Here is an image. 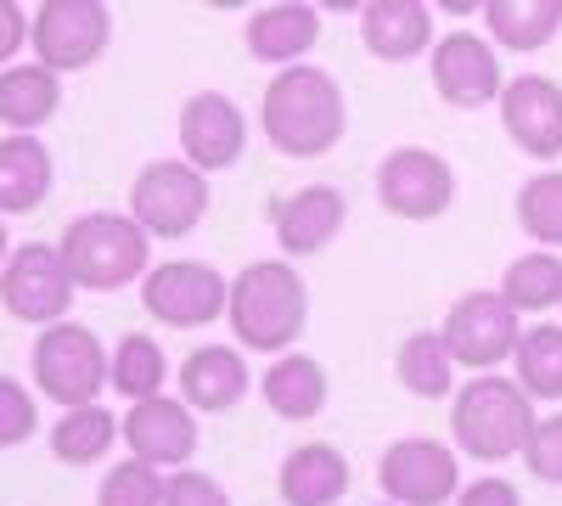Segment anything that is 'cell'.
<instances>
[{
	"label": "cell",
	"instance_id": "8d00e7d4",
	"mask_svg": "<svg viewBox=\"0 0 562 506\" xmlns=\"http://www.w3.org/2000/svg\"><path fill=\"white\" fill-rule=\"evenodd\" d=\"M456 506H524V495L506 479H473V484H461Z\"/></svg>",
	"mask_w": 562,
	"mask_h": 506
},
{
	"label": "cell",
	"instance_id": "83f0119b",
	"mask_svg": "<svg viewBox=\"0 0 562 506\" xmlns=\"http://www.w3.org/2000/svg\"><path fill=\"white\" fill-rule=\"evenodd\" d=\"M394 372H400V389L416 394V400H445L456 389V355L445 349L439 333H411L394 355Z\"/></svg>",
	"mask_w": 562,
	"mask_h": 506
},
{
	"label": "cell",
	"instance_id": "ffe728a7",
	"mask_svg": "<svg viewBox=\"0 0 562 506\" xmlns=\"http://www.w3.org/2000/svg\"><path fill=\"white\" fill-rule=\"evenodd\" d=\"M57 158L40 135H0V220L7 214H34L52 198Z\"/></svg>",
	"mask_w": 562,
	"mask_h": 506
},
{
	"label": "cell",
	"instance_id": "30bf717a",
	"mask_svg": "<svg viewBox=\"0 0 562 506\" xmlns=\"http://www.w3.org/2000/svg\"><path fill=\"white\" fill-rule=\"evenodd\" d=\"M439 338H445V349L456 355V366H473V372L484 378L490 366H501L506 355H518L524 321H518V310H512L495 288H484V293H461V299L450 304Z\"/></svg>",
	"mask_w": 562,
	"mask_h": 506
},
{
	"label": "cell",
	"instance_id": "1f68e13d",
	"mask_svg": "<svg viewBox=\"0 0 562 506\" xmlns=\"http://www.w3.org/2000/svg\"><path fill=\"white\" fill-rule=\"evenodd\" d=\"M164 484L169 473L135 462V456H124V462H113L102 473V490H97V506H164Z\"/></svg>",
	"mask_w": 562,
	"mask_h": 506
},
{
	"label": "cell",
	"instance_id": "7a4b0ae2",
	"mask_svg": "<svg viewBox=\"0 0 562 506\" xmlns=\"http://www.w3.org/2000/svg\"><path fill=\"white\" fill-rule=\"evenodd\" d=\"M231 333L254 355H293V344L310 327V288L288 259H254L237 282H231Z\"/></svg>",
	"mask_w": 562,
	"mask_h": 506
},
{
	"label": "cell",
	"instance_id": "2e32d148",
	"mask_svg": "<svg viewBox=\"0 0 562 506\" xmlns=\"http://www.w3.org/2000/svg\"><path fill=\"white\" fill-rule=\"evenodd\" d=\"M434 90L461 113H473L484 102H501L506 79H501V57L490 52V40L467 34V29L445 34L434 45Z\"/></svg>",
	"mask_w": 562,
	"mask_h": 506
},
{
	"label": "cell",
	"instance_id": "3957f363",
	"mask_svg": "<svg viewBox=\"0 0 562 506\" xmlns=\"http://www.w3.org/2000/svg\"><path fill=\"white\" fill-rule=\"evenodd\" d=\"M57 248H63L74 288H85V293H119L130 282H147V270H153V237L119 209L68 220Z\"/></svg>",
	"mask_w": 562,
	"mask_h": 506
},
{
	"label": "cell",
	"instance_id": "7402d4cb",
	"mask_svg": "<svg viewBox=\"0 0 562 506\" xmlns=\"http://www.w3.org/2000/svg\"><path fill=\"white\" fill-rule=\"evenodd\" d=\"M315 34H321V12L304 7V0H288V7H259L248 18V57L281 68H299L304 52H315Z\"/></svg>",
	"mask_w": 562,
	"mask_h": 506
},
{
	"label": "cell",
	"instance_id": "d590c367",
	"mask_svg": "<svg viewBox=\"0 0 562 506\" xmlns=\"http://www.w3.org/2000/svg\"><path fill=\"white\" fill-rule=\"evenodd\" d=\"M29 12L23 7H12V0H0V68H12L18 63V52L29 45Z\"/></svg>",
	"mask_w": 562,
	"mask_h": 506
},
{
	"label": "cell",
	"instance_id": "e575fe53",
	"mask_svg": "<svg viewBox=\"0 0 562 506\" xmlns=\"http://www.w3.org/2000/svg\"><path fill=\"white\" fill-rule=\"evenodd\" d=\"M524 462H529L535 479L562 484V411H557V417H540V428H535V439L524 450Z\"/></svg>",
	"mask_w": 562,
	"mask_h": 506
},
{
	"label": "cell",
	"instance_id": "6da1fadb",
	"mask_svg": "<svg viewBox=\"0 0 562 506\" xmlns=\"http://www.w3.org/2000/svg\"><path fill=\"white\" fill-rule=\"evenodd\" d=\"M259 124H265V142L281 158H321V153H333L344 142V124H349L344 85L326 68H315V63L281 68L265 85Z\"/></svg>",
	"mask_w": 562,
	"mask_h": 506
},
{
	"label": "cell",
	"instance_id": "d6986e66",
	"mask_svg": "<svg viewBox=\"0 0 562 506\" xmlns=\"http://www.w3.org/2000/svg\"><path fill=\"white\" fill-rule=\"evenodd\" d=\"M276 490L288 506H333L349 495V456L326 439H310L288 450V462L276 473Z\"/></svg>",
	"mask_w": 562,
	"mask_h": 506
},
{
	"label": "cell",
	"instance_id": "f1b7e54d",
	"mask_svg": "<svg viewBox=\"0 0 562 506\" xmlns=\"http://www.w3.org/2000/svg\"><path fill=\"white\" fill-rule=\"evenodd\" d=\"M518 315H540V310H551V304H562V259L557 254H546V248H535V254H518L506 265V276H501V288H495Z\"/></svg>",
	"mask_w": 562,
	"mask_h": 506
},
{
	"label": "cell",
	"instance_id": "9a60e30c",
	"mask_svg": "<svg viewBox=\"0 0 562 506\" xmlns=\"http://www.w3.org/2000/svg\"><path fill=\"white\" fill-rule=\"evenodd\" d=\"M501 124L506 142H518L529 158H557L562 153V85L546 74H518L501 90Z\"/></svg>",
	"mask_w": 562,
	"mask_h": 506
},
{
	"label": "cell",
	"instance_id": "9c48e42d",
	"mask_svg": "<svg viewBox=\"0 0 562 506\" xmlns=\"http://www.w3.org/2000/svg\"><path fill=\"white\" fill-rule=\"evenodd\" d=\"M140 304L164 327H209L231 310V282L203 259H164L140 282Z\"/></svg>",
	"mask_w": 562,
	"mask_h": 506
},
{
	"label": "cell",
	"instance_id": "7c38bea8",
	"mask_svg": "<svg viewBox=\"0 0 562 506\" xmlns=\"http://www.w3.org/2000/svg\"><path fill=\"white\" fill-rule=\"evenodd\" d=\"M119 439L130 445L135 462H147L158 473H180V468H192V456H198V411L186 405V400H140L130 405L124 417H119Z\"/></svg>",
	"mask_w": 562,
	"mask_h": 506
},
{
	"label": "cell",
	"instance_id": "603a6c76",
	"mask_svg": "<svg viewBox=\"0 0 562 506\" xmlns=\"http://www.w3.org/2000/svg\"><path fill=\"white\" fill-rule=\"evenodd\" d=\"M63 108V79L40 63H12L0 68V124L7 135H34L40 124H52Z\"/></svg>",
	"mask_w": 562,
	"mask_h": 506
},
{
	"label": "cell",
	"instance_id": "277c9868",
	"mask_svg": "<svg viewBox=\"0 0 562 506\" xmlns=\"http://www.w3.org/2000/svg\"><path fill=\"white\" fill-rule=\"evenodd\" d=\"M540 417H535V400L518 389V378H473L461 383L456 405H450V434L461 445V456L473 462H506V456H524L535 439Z\"/></svg>",
	"mask_w": 562,
	"mask_h": 506
},
{
	"label": "cell",
	"instance_id": "5bb4252c",
	"mask_svg": "<svg viewBox=\"0 0 562 506\" xmlns=\"http://www.w3.org/2000/svg\"><path fill=\"white\" fill-rule=\"evenodd\" d=\"M243 153H248L243 108L231 97H220V90H198V97L180 108V158L198 175H214V169L243 164Z\"/></svg>",
	"mask_w": 562,
	"mask_h": 506
},
{
	"label": "cell",
	"instance_id": "74e56055",
	"mask_svg": "<svg viewBox=\"0 0 562 506\" xmlns=\"http://www.w3.org/2000/svg\"><path fill=\"white\" fill-rule=\"evenodd\" d=\"M7 259H12V237H7V220H0V270H7Z\"/></svg>",
	"mask_w": 562,
	"mask_h": 506
},
{
	"label": "cell",
	"instance_id": "484cf974",
	"mask_svg": "<svg viewBox=\"0 0 562 506\" xmlns=\"http://www.w3.org/2000/svg\"><path fill=\"white\" fill-rule=\"evenodd\" d=\"M113 445H119V417L108 405H79L52 423V456L63 468H97Z\"/></svg>",
	"mask_w": 562,
	"mask_h": 506
},
{
	"label": "cell",
	"instance_id": "ac0fdd59",
	"mask_svg": "<svg viewBox=\"0 0 562 506\" xmlns=\"http://www.w3.org/2000/svg\"><path fill=\"white\" fill-rule=\"evenodd\" d=\"M248 383V360L231 344H203L180 360V400L192 411H237Z\"/></svg>",
	"mask_w": 562,
	"mask_h": 506
},
{
	"label": "cell",
	"instance_id": "5b68a950",
	"mask_svg": "<svg viewBox=\"0 0 562 506\" xmlns=\"http://www.w3.org/2000/svg\"><path fill=\"white\" fill-rule=\"evenodd\" d=\"M29 366H34V394H45L63 411L102 405V389L113 378V355L102 349V338L90 327H79V321L45 327L29 349Z\"/></svg>",
	"mask_w": 562,
	"mask_h": 506
},
{
	"label": "cell",
	"instance_id": "4316f807",
	"mask_svg": "<svg viewBox=\"0 0 562 506\" xmlns=\"http://www.w3.org/2000/svg\"><path fill=\"white\" fill-rule=\"evenodd\" d=\"M164 383H169V355H164V344L147 338V333H124V338L113 344V378H108V389H119L130 405H140V400H158Z\"/></svg>",
	"mask_w": 562,
	"mask_h": 506
},
{
	"label": "cell",
	"instance_id": "44dd1931",
	"mask_svg": "<svg viewBox=\"0 0 562 506\" xmlns=\"http://www.w3.org/2000/svg\"><path fill=\"white\" fill-rule=\"evenodd\" d=\"M360 40L378 63H411L434 45V12L422 0H371L360 12Z\"/></svg>",
	"mask_w": 562,
	"mask_h": 506
},
{
	"label": "cell",
	"instance_id": "f546056e",
	"mask_svg": "<svg viewBox=\"0 0 562 506\" xmlns=\"http://www.w3.org/2000/svg\"><path fill=\"white\" fill-rule=\"evenodd\" d=\"M512 372L529 400H562V327H529L512 355Z\"/></svg>",
	"mask_w": 562,
	"mask_h": 506
},
{
	"label": "cell",
	"instance_id": "d4e9b609",
	"mask_svg": "<svg viewBox=\"0 0 562 506\" xmlns=\"http://www.w3.org/2000/svg\"><path fill=\"white\" fill-rule=\"evenodd\" d=\"M484 23L506 52H540L562 29V0H484Z\"/></svg>",
	"mask_w": 562,
	"mask_h": 506
},
{
	"label": "cell",
	"instance_id": "52a82bcc",
	"mask_svg": "<svg viewBox=\"0 0 562 506\" xmlns=\"http://www.w3.org/2000/svg\"><path fill=\"white\" fill-rule=\"evenodd\" d=\"M209 214V175L186 158H153L130 187V220L147 237H186Z\"/></svg>",
	"mask_w": 562,
	"mask_h": 506
},
{
	"label": "cell",
	"instance_id": "e0dca14e",
	"mask_svg": "<svg viewBox=\"0 0 562 506\" xmlns=\"http://www.w3.org/2000/svg\"><path fill=\"white\" fill-rule=\"evenodd\" d=\"M349 220V198L338 187H299L293 198H276L270 203V225H276V243L281 254L310 259L321 248H333L338 232Z\"/></svg>",
	"mask_w": 562,
	"mask_h": 506
},
{
	"label": "cell",
	"instance_id": "836d02e7",
	"mask_svg": "<svg viewBox=\"0 0 562 506\" xmlns=\"http://www.w3.org/2000/svg\"><path fill=\"white\" fill-rule=\"evenodd\" d=\"M164 506H231V495H225V484H220L214 473L180 468V473H169V484H164Z\"/></svg>",
	"mask_w": 562,
	"mask_h": 506
},
{
	"label": "cell",
	"instance_id": "4fadbf2b",
	"mask_svg": "<svg viewBox=\"0 0 562 506\" xmlns=\"http://www.w3.org/2000/svg\"><path fill=\"white\" fill-rule=\"evenodd\" d=\"M378 484L389 506H445L461 495L456 450L439 439H394L378 462Z\"/></svg>",
	"mask_w": 562,
	"mask_h": 506
},
{
	"label": "cell",
	"instance_id": "d6a6232c",
	"mask_svg": "<svg viewBox=\"0 0 562 506\" xmlns=\"http://www.w3.org/2000/svg\"><path fill=\"white\" fill-rule=\"evenodd\" d=\"M34 434H40V400H34V389L0 372V450L29 445Z\"/></svg>",
	"mask_w": 562,
	"mask_h": 506
},
{
	"label": "cell",
	"instance_id": "8992f818",
	"mask_svg": "<svg viewBox=\"0 0 562 506\" xmlns=\"http://www.w3.org/2000/svg\"><path fill=\"white\" fill-rule=\"evenodd\" d=\"M113 45V12L102 0H45L29 23V52L40 68L79 74L90 63H102V52Z\"/></svg>",
	"mask_w": 562,
	"mask_h": 506
},
{
	"label": "cell",
	"instance_id": "ba28073f",
	"mask_svg": "<svg viewBox=\"0 0 562 506\" xmlns=\"http://www.w3.org/2000/svg\"><path fill=\"white\" fill-rule=\"evenodd\" d=\"M74 276L63 265L57 243H18L7 270H0V304H7L12 321H29V327H57L74 310Z\"/></svg>",
	"mask_w": 562,
	"mask_h": 506
},
{
	"label": "cell",
	"instance_id": "cb8c5ba5",
	"mask_svg": "<svg viewBox=\"0 0 562 506\" xmlns=\"http://www.w3.org/2000/svg\"><path fill=\"white\" fill-rule=\"evenodd\" d=\"M265 405L281 423H310L326 405V366L310 355H281L276 366H265Z\"/></svg>",
	"mask_w": 562,
	"mask_h": 506
},
{
	"label": "cell",
	"instance_id": "8fae6325",
	"mask_svg": "<svg viewBox=\"0 0 562 506\" xmlns=\"http://www.w3.org/2000/svg\"><path fill=\"white\" fill-rule=\"evenodd\" d=\"M378 203L400 220H439L456 203V169L434 147H394L378 164Z\"/></svg>",
	"mask_w": 562,
	"mask_h": 506
},
{
	"label": "cell",
	"instance_id": "4dcf8cb0",
	"mask_svg": "<svg viewBox=\"0 0 562 506\" xmlns=\"http://www.w3.org/2000/svg\"><path fill=\"white\" fill-rule=\"evenodd\" d=\"M518 225L546 254L562 248V169H546V175L524 180V192H518Z\"/></svg>",
	"mask_w": 562,
	"mask_h": 506
}]
</instances>
